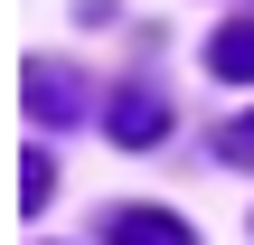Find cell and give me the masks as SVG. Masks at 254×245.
<instances>
[{"label": "cell", "instance_id": "6da1fadb", "mask_svg": "<svg viewBox=\"0 0 254 245\" xmlns=\"http://www.w3.org/2000/svg\"><path fill=\"white\" fill-rule=\"evenodd\" d=\"M19 104H28L38 123H75V113H85L94 94H85V85H75V76H66L57 57H28V66H19Z\"/></svg>", "mask_w": 254, "mask_h": 245}, {"label": "cell", "instance_id": "7a4b0ae2", "mask_svg": "<svg viewBox=\"0 0 254 245\" xmlns=\"http://www.w3.org/2000/svg\"><path fill=\"white\" fill-rule=\"evenodd\" d=\"M160 123H170V104H160L151 85H123V94H113V142L141 151V142H160Z\"/></svg>", "mask_w": 254, "mask_h": 245}, {"label": "cell", "instance_id": "3957f363", "mask_svg": "<svg viewBox=\"0 0 254 245\" xmlns=\"http://www.w3.org/2000/svg\"><path fill=\"white\" fill-rule=\"evenodd\" d=\"M104 245H198V236H189L179 217H160V208H113Z\"/></svg>", "mask_w": 254, "mask_h": 245}, {"label": "cell", "instance_id": "277c9868", "mask_svg": "<svg viewBox=\"0 0 254 245\" xmlns=\"http://www.w3.org/2000/svg\"><path fill=\"white\" fill-rule=\"evenodd\" d=\"M207 76H226V85H254V19H226V28L207 38Z\"/></svg>", "mask_w": 254, "mask_h": 245}, {"label": "cell", "instance_id": "5b68a950", "mask_svg": "<svg viewBox=\"0 0 254 245\" xmlns=\"http://www.w3.org/2000/svg\"><path fill=\"white\" fill-rule=\"evenodd\" d=\"M19 208H47V151H19Z\"/></svg>", "mask_w": 254, "mask_h": 245}, {"label": "cell", "instance_id": "8992f818", "mask_svg": "<svg viewBox=\"0 0 254 245\" xmlns=\"http://www.w3.org/2000/svg\"><path fill=\"white\" fill-rule=\"evenodd\" d=\"M226 161H236V170H254V113H245V123H226Z\"/></svg>", "mask_w": 254, "mask_h": 245}]
</instances>
